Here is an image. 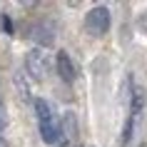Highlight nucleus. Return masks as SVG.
<instances>
[{
    "instance_id": "f03ea898",
    "label": "nucleus",
    "mask_w": 147,
    "mask_h": 147,
    "mask_svg": "<svg viewBox=\"0 0 147 147\" xmlns=\"http://www.w3.org/2000/svg\"><path fill=\"white\" fill-rule=\"evenodd\" d=\"M85 28L90 35H105V32L110 30V10L105 8V5H97V8H92L90 13L85 15Z\"/></svg>"
},
{
    "instance_id": "f257e3e1",
    "label": "nucleus",
    "mask_w": 147,
    "mask_h": 147,
    "mask_svg": "<svg viewBox=\"0 0 147 147\" xmlns=\"http://www.w3.org/2000/svg\"><path fill=\"white\" fill-rule=\"evenodd\" d=\"M35 112H38V122H40V135L47 145L60 142V120L53 115V107L47 100H35Z\"/></svg>"
},
{
    "instance_id": "1a4fd4ad",
    "label": "nucleus",
    "mask_w": 147,
    "mask_h": 147,
    "mask_svg": "<svg viewBox=\"0 0 147 147\" xmlns=\"http://www.w3.org/2000/svg\"><path fill=\"white\" fill-rule=\"evenodd\" d=\"M0 147H8V142H5V140H3V135H0Z\"/></svg>"
},
{
    "instance_id": "423d86ee",
    "label": "nucleus",
    "mask_w": 147,
    "mask_h": 147,
    "mask_svg": "<svg viewBox=\"0 0 147 147\" xmlns=\"http://www.w3.org/2000/svg\"><path fill=\"white\" fill-rule=\"evenodd\" d=\"M32 38L38 40V42H42V45H47L50 40H53V23H40L32 28Z\"/></svg>"
},
{
    "instance_id": "6e6552de",
    "label": "nucleus",
    "mask_w": 147,
    "mask_h": 147,
    "mask_svg": "<svg viewBox=\"0 0 147 147\" xmlns=\"http://www.w3.org/2000/svg\"><path fill=\"white\" fill-rule=\"evenodd\" d=\"M3 28H5V32H13V23H10L8 18H3Z\"/></svg>"
},
{
    "instance_id": "39448f33",
    "label": "nucleus",
    "mask_w": 147,
    "mask_h": 147,
    "mask_svg": "<svg viewBox=\"0 0 147 147\" xmlns=\"http://www.w3.org/2000/svg\"><path fill=\"white\" fill-rule=\"evenodd\" d=\"M55 62H57V75H60L65 82H72V80H75V65H72V60H70V55L60 50Z\"/></svg>"
},
{
    "instance_id": "7ed1b4c3",
    "label": "nucleus",
    "mask_w": 147,
    "mask_h": 147,
    "mask_svg": "<svg viewBox=\"0 0 147 147\" xmlns=\"http://www.w3.org/2000/svg\"><path fill=\"white\" fill-rule=\"evenodd\" d=\"M25 67H28V72H30V78L42 80V78L47 75V55L42 53L40 47L30 50L28 57H25Z\"/></svg>"
},
{
    "instance_id": "0eeeda50",
    "label": "nucleus",
    "mask_w": 147,
    "mask_h": 147,
    "mask_svg": "<svg viewBox=\"0 0 147 147\" xmlns=\"http://www.w3.org/2000/svg\"><path fill=\"white\" fill-rule=\"evenodd\" d=\"M5 125H8V112H5V107H3V102H0V132L5 130Z\"/></svg>"
},
{
    "instance_id": "20e7f679",
    "label": "nucleus",
    "mask_w": 147,
    "mask_h": 147,
    "mask_svg": "<svg viewBox=\"0 0 147 147\" xmlns=\"http://www.w3.org/2000/svg\"><path fill=\"white\" fill-rule=\"evenodd\" d=\"M75 135H78V120H75L72 112H65V117H62V122H60V145L67 147L75 140Z\"/></svg>"
}]
</instances>
